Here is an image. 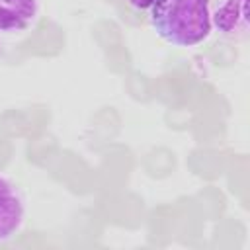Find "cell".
<instances>
[{"label":"cell","instance_id":"3","mask_svg":"<svg viewBox=\"0 0 250 250\" xmlns=\"http://www.w3.org/2000/svg\"><path fill=\"white\" fill-rule=\"evenodd\" d=\"M211 25L227 39L242 41L248 37V0H217L211 6Z\"/></svg>","mask_w":250,"mask_h":250},{"label":"cell","instance_id":"5","mask_svg":"<svg viewBox=\"0 0 250 250\" xmlns=\"http://www.w3.org/2000/svg\"><path fill=\"white\" fill-rule=\"evenodd\" d=\"M156 0H127V4L137 10V12H145V10H150V6L154 4Z\"/></svg>","mask_w":250,"mask_h":250},{"label":"cell","instance_id":"2","mask_svg":"<svg viewBox=\"0 0 250 250\" xmlns=\"http://www.w3.org/2000/svg\"><path fill=\"white\" fill-rule=\"evenodd\" d=\"M25 217L27 205L21 188L0 172V244L16 238L25 225Z\"/></svg>","mask_w":250,"mask_h":250},{"label":"cell","instance_id":"1","mask_svg":"<svg viewBox=\"0 0 250 250\" xmlns=\"http://www.w3.org/2000/svg\"><path fill=\"white\" fill-rule=\"evenodd\" d=\"M211 0H156L148 10V21L162 41L189 49L211 35Z\"/></svg>","mask_w":250,"mask_h":250},{"label":"cell","instance_id":"4","mask_svg":"<svg viewBox=\"0 0 250 250\" xmlns=\"http://www.w3.org/2000/svg\"><path fill=\"white\" fill-rule=\"evenodd\" d=\"M41 16V0H0V35H21Z\"/></svg>","mask_w":250,"mask_h":250}]
</instances>
